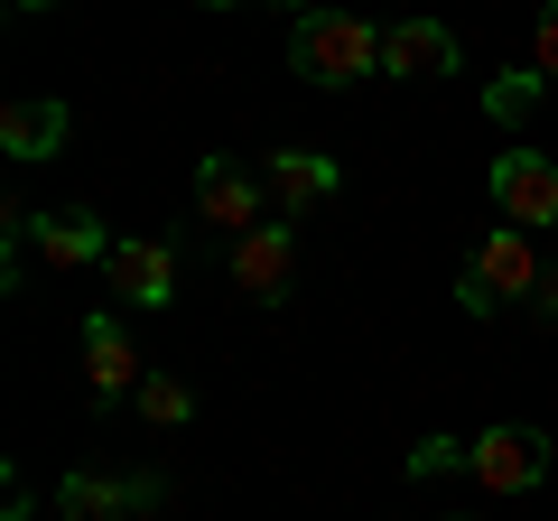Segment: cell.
<instances>
[{
  "mask_svg": "<svg viewBox=\"0 0 558 521\" xmlns=\"http://www.w3.org/2000/svg\"><path fill=\"white\" fill-rule=\"evenodd\" d=\"M289 65H299L307 84L381 75V28L354 20V10H299V20H289Z\"/></svg>",
  "mask_w": 558,
  "mask_h": 521,
  "instance_id": "cell-1",
  "label": "cell"
},
{
  "mask_svg": "<svg viewBox=\"0 0 558 521\" xmlns=\"http://www.w3.org/2000/svg\"><path fill=\"white\" fill-rule=\"evenodd\" d=\"M539 289V252L521 223H494V233L475 242V260H465V280H457V307L465 317H494L502 299H531Z\"/></svg>",
  "mask_w": 558,
  "mask_h": 521,
  "instance_id": "cell-2",
  "label": "cell"
},
{
  "mask_svg": "<svg viewBox=\"0 0 558 521\" xmlns=\"http://www.w3.org/2000/svg\"><path fill=\"white\" fill-rule=\"evenodd\" d=\"M102 289L131 307H168L178 299V242L168 233H121L112 252H102Z\"/></svg>",
  "mask_w": 558,
  "mask_h": 521,
  "instance_id": "cell-3",
  "label": "cell"
},
{
  "mask_svg": "<svg viewBox=\"0 0 558 521\" xmlns=\"http://www.w3.org/2000/svg\"><path fill=\"white\" fill-rule=\"evenodd\" d=\"M289 280H299V233H289V215L233 233V289L252 307H279V299H289Z\"/></svg>",
  "mask_w": 558,
  "mask_h": 521,
  "instance_id": "cell-4",
  "label": "cell"
},
{
  "mask_svg": "<svg viewBox=\"0 0 558 521\" xmlns=\"http://www.w3.org/2000/svg\"><path fill=\"white\" fill-rule=\"evenodd\" d=\"M549 428H531V420H494L475 438V484H494V494H531L539 475H549Z\"/></svg>",
  "mask_w": 558,
  "mask_h": 521,
  "instance_id": "cell-5",
  "label": "cell"
},
{
  "mask_svg": "<svg viewBox=\"0 0 558 521\" xmlns=\"http://www.w3.org/2000/svg\"><path fill=\"white\" fill-rule=\"evenodd\" d=\"M112 242H121V233L94 215V205H47V215H28V252H38L47 270H84V260L102 270Z\"/></svg>",
  "mask_w": 558,
  "mask_h": 521,
  "instance_id": "cell-6",
  "label": "cell"
},
{
  "mask_svg": "<svg viewBox=\"0 0 558 521\" xmlns=\"http://www.w3.org/2000/svg\"><path fill=\"white\" fill-rule=\"evenodd\" d=\"M196 215L223 223V233L270 223V186H260V168H252V159H205V168H196Z\"/></svg>",
  "mask_w": 558,
  "mask_h": 521,
  "instance_id": "cell-7",
  "label": "cell"
},
{
  "mask_svg": "<svg viewBox=\"0 0 558 521\" xmlns=\"http://www.w3.org/2000/svg\"><path fill=\"white\" fill-rule=\"evenodd\" d=\"M484 186H494L502 223H558V159H539V149H502Z\"/></svg>",
  "mask_w": 558,
  "mask_h": 521,
  "instance_id": "cell-8",
  "label": "cell"
},
{
  "mask_svg": "<svg viewBox=\"0 0 558 521\" xmlns=\"http://www.w3.org/2000/svg\"><path fill=\"white\" fill-rule=\"evenodd\" d=\"M84 373H94V410L140 401V381H149V363L131 354V336H121L112 307H94V317H84Z\"/></svg>",
  "mask_w": 558,
  "mask_h": 521,
  "instance_id": "cell-9",
  "label": "cell"
},
{
  "mask_svg": "<svg viewBox=\"0 0 558 521\" xmlns=\"http://www.w3.org/2000/svg\"><path fill=\"white\" fill-rule=\"evenodd\" d=\"M381 75H391V84H438V75H457V28H438V20H391V28H381Z\"/></svg>",
  "mask_w": 558,
  "mask_h": 521,
  "instance_id": "cell-10",
  "label": "cell"
},
{
  "mask_svg": "<svg viewBox=\"0 0 558 521\" xmlns=\"http://www.w3.org/2000/svg\"><path fill=\"white\" fill-rule=\"evenodd\" d=\"M252 168H260V186H270V205H279L289 223H299L307 205H326V196L344 186V168L326 159V149H270V159H252Z\"/></svg>",
  "mask_w": 558,
  "mask_h": 521,
  "instance_id": "cell-11",
  "label": "cell"
},
{
  "mask_svg": "<svg viewBox=\"0 0 558 521\" xmlns=\"http://www.w3.org/2000/svg\"><path fill=\"white\" fill-rule=\"evenodd\" d=\"M168 484L159 475H65L57 484V512L65 521H131V512H149Z\"/></svg>",
  "mask_w": 558,
  "mask_h": 521,
  "instance_id": "cell-12",
  "label": "cell"
},
{
  "mask_svg": "<svg viewBox=\"0 0 558 521\" xmlns=\"http://www.w3.org/2000/svg\"><path fill=\"white\" fill-rule=\"evenodd\" d=\"M65 131H75V112H65L57 94H20L0 112V149H10V159H57Z\"/></svg>",
  "mask_w": 558,
  "mask_h": 521,
  "instance_id": "cell-13",
  "label": "cell"
},
{
  "mask_svg": "<svg viewBox=\"0 0 558 521\" xmlns=\"http://www.w3.org/2000/svg\"><path fill=\"white\" fill-rule=\"evenodd\" d=\"M539 94H549V84H539V65H521V75H494V84H484V112L512 131V121H531V112H539Z\"/></svg>",
  "mask_w": 558,
  "mask_h": 521,
  "instance_id": "cell-14",
  "label": "cell"
},
{
  "mask_svg": "<svg viewBox=\"0 0 558 521\" xmlns=\"http://www.w3.org/2000/svg\"><path fill=\"white\" fill-rule=\"evenodd\" d=\"M140 420H149V428H186V420H196V391H186L178 373H149V381H140Z\"/></svg>",
  "mask_w": 558,
  "mask_h": 521,
  "instance_id": "cell-15",
  "label": "cell"
},
{
  "mask_svg": "<svg viewBox=\"0 0 558 521\" xmlns=\"http://www.w3.org/2000/svg\"><path fill=\"white\" fill-rule=\"evenodd\" d=\"M410 475L428 484V475H475V438H418L410 447Z\"/></svg>",
  "mask_w": 558,
  "mask_h": 521,
  "instance_id": "cell-16",
  "label": "cell"
},
{
  "mask_svg": "<svg viewBox=\"0 0 558 521\" xmlns=\"http://www.w3.org/2000/svg\"><path fill=\"white\" fill-rule=\"evenodd\" d=\"M531 65L539 84H558V0H539V20H531Z\"/></svg>",
  "mask_w": 558,
  "mask_h": 521,
  "instance_id": "cell-17",
  "label": "cell"
},
{
  "mask_svg": "<svg viewBox=\"0 0 558 521\" xmlns=\"http://www.w3.org/2000/svg\"><path fill=\"white\" fill-rule=\"evenodd\" d=\"M531 307H539V317H558V260H549V270H539V289H531Z\"/></svg>",
  "mask_w": 558,
  "mask_h": 521,
  "instance_id": "cell-18",
  "label": "cell"
},
{
  "mask_svg": "<svg viewBox=\"0 0 558 521\" xmlns=\"http://www.w3.org/2000/svg\"><path fill=\"white\" fill-rule=\"evenodd\" d=\"M10 10H20V20H38V10H47V0H10Z\"/></svg>",
  "mask_w": 558,
  "mask_h": 521,
  "instance_id": "cell-19",
  "label": "cell"
},
{
  "mask_svg": "<svg viewBox=\"0 0 558 521\" xmlns=\"http://www.w3.org/2000/svg\"><path fill=\"white\" fill-rule=\"evenodd\" d=\"M205 10H242V0H205Z\"/></svg>",
  "mask_w": 558,
  "mask_h": 521,
  "instance_id": "cell-20",
  "label": "cell"
}]
</instances>
